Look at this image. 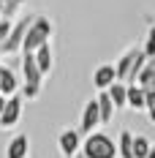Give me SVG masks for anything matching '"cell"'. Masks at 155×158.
<instances>
[{
    "mask_svg": "<svg viewBox=\"0 0 155 158\" xmlns=\"http://www.w3.org/2000/svg\"><path fill=\"white\" fill-rule=\"evenodd\" d=\"M82 153L87 158H117V142L109 136V134H101V131H95L90 134L84 144H82Z\"/></svg>",
    "mask_w": 155,
    "mask_h": 158,
    "instance_id": "cell-1",
    "label": "cell"
},
{
    "mask_svg": "<svg viewBox=\"0 0 155 158\" xmlns=\"http://www.w3.org/2000/svg\"><path fill=\"white\" fill-rule=\"evenodd\" d=\"M117 153H120V158H133V134L131 131H120Z\"/></svg>",
    "mask_w": 155,
    "mask_h": 158,
    "instance_id": "cell-18",
    "label": "cell"
},
{
    "mask_svg": "<svg viewBox=\"0 0 155 158\" xmlns=\"http://www.w3.org/2000/svg\"><path fill=\"white\" fill-rule=\"evenodd\" d=\"M147 114H150V123H155V106H153V109H147Z\"/></svg>",
    "mask_w": 155,
    "mask_h": 158,
    "instance_id": "cell-25",
    "label": "cell"
},
{
    "mask_svg": "<svg viewBox=\"0 0 155 158\" xmlns=\"http://www.w3.org/2000/svg\"><path fill=\"white\" fill-rule=\"evenodd\" d=\"M147 38H150V41H155V25L150 27V33H147Z\"/></svg>",
    "mask_w": 155,
    "mask_h": 158,
    "instance_id": "cell-24",
    "label": "cell"
},
{
    "mask_svg": "<svg viewBox=\"0 0 155 158\" xmlns=\"http://www.w3.org/2000/svg\"><path fill=\"white\" fill-rule=\"evenodd\" d=\"M27 6V0H3V8H0V19H11L14 22L19 11Z\"/></svg>",
    "mask_w": 155,
    "mask_h": 158,
    "instance_id": "cell-16",
    "label": "cell"
},
{
    "mask_svg": "<svg viewBox=\"0 0 155 158\" xmlns=\"http://www.w3.org/2000/svg\"><path fill=\"white\" fill-rule=\"evenodd\" d=\"M98 126H101V112H98V98H93V101H87V104H84V109H82L79 134L90 136V134H95V128H98Z\"/></svg>",
    "mask_w": 155,
    "mask_h": 158,
    "instance_id": "cell-6",
    "label": "cell"
},
{
    "mask_svg": "<svg viewBox=\"0 0 155 158\" xmlns=\"http://www.w3.org/2000/svg\"><path fill=\"white\" fill-rule=\"evenodd\" d=\"M141 55V47H128L120 55V60L114 63V71H117V82H125L131 85V77H133V65H136V57Z\"/></svg>",
    "mask_w": 155,
    "mask_h": 158,
    "instance_id": "cell-5",
    "label": "cell"
},
{
    "mask_svg": "<svg viewBox=\"0 0 155 158\" xmlns=\"http://www.w3.org/2000/svg\"><path fill=\"white\" fill-rule=\"evenodd\" d=\"M57 144H60V153L65 158L76 156V153H82V144H84V139H82V134H79L76 128H68V131H63L60 136H57Z\"/></svg>",
    "mask_w": 155,
    "mask_h": 158,
    "instance_id": "cell-7",
    "label": "cell"
},
{
    "mask_svg": "<svg viewBox=\"0 0 155 158\" xmlns=\"http://www.w3.org/2000/svg\"><path fill=\"white\" fill-rule=\"evenodd\" d=\"M0 8H3V0H0Z\"/></svg>",
    "mask_w": 155,
    "mask_h": 158,
    "instance_id": "cell-28",
    "label": "cell"
},
{
    "mask_svg": "<svg viewBox=\"0 0 155 158\" xmlns=\"http://www.w3.org/2000/svg\"><path fill=\"white\" fill-rule=\"evenodd\" d=\"M136 85H139L144 93H147V90H155V60H147L144 71H141L139 79H136Z\"/></svg>",
    "mask_w": 155,
    "mask_h": 158,
    "instance_id": "cell-15",
    "label": "cell"
},
{
    "mask_svg": "<svg viewBox=\"0 0 155 158\" xmlns=\"http://www.w3.org/2000/svg\"><path fill=\"white\" fill-rule=\"evenodd\" d=\"M22 74H25V98H38L41 95V82L44 74L38 71V63L33 55H22Z\"/></svg>",
    "mask_w": 155,
    "mask_h": 158,
    "instance_id": "cell-4",
    "label": "cell"
},
{
    "mask_svg": "<svg viewBox=\"0 0 155 158\" xmlns=\"http://www.w3.org/2000/svg\"><path fill=\"white\" fill-rule=\"evenodd\" d=\"M49 38H52V22H49L47 16H35L33 25H30V30H27L22 55H35L44 44H49Z\"/></svg>",
    "mask_w": 155,
    "mask_h": 158,
    "instance_id": "cell-2",
    "label": "cell"
},
{
    "mask_svg": "<svg viewBox=\"0 0 155 158\" xmlns=\"http://www.w3.org/2000/svg\"><path fill=\"white\" fill-rule=\"evenodd\" d=\"M98 112H101V126L112 123V117H114V104H112V98H109L106 90L98 93Z\"/></svg>",
    "mask_w": 155,
    "mask_h": 158,
    "instance_id": "cell-14",
    "label": "cell"
},
{
    "mask_svg": "<svg viewBox=\"0 0 155 158\" xmlns=\"http://www.w3.org/2000/svg\"><path fill=\"white\" fill-rule=\"evenodd\" d=\"M71 158H87V156H84V153H76V156H71Z\"/></svg>",
    "mask_w": 155,
    "mask_h": 158,
    "instance_id": "cell-27",
    "label": "cell"
},
{
    "mask_svg": "<svg viewBox=\"0 0 155 158\" xmlns=\"http://www.w3.org/2000/svg\"><path fill=\"white\" fill-rule=\"evenodd\" d=\"M147 158H155V144H153V150H150V156H147Z\"/></svg>",
    "mask_w": 155,
    "mask_h": 158,
    "instance_id": "cell-26",
    "label": "cell"
},
{
    "mask_svg": "<svg viewBox=\"0 0 155 158\" xmlns=\"http://www.w3.org/2000/svg\"><path fill=\"white\" fill-rule=\"evenodd\" d=\"M27 150H30V139L25 136V134H19L14 136L8 147H6V158H27Z\"/></svg>",
    "mask_w": 155,
    "mask_h": 158,
    "instance_id": "cell-11",
    "label": "cell"
},
{
    "mask_svg": "<svg viewBox=\"0 0 155 158\" xmlns=\"http://www.w3.org/2000/svg\"><path fill=\"white\" fill-rule=\"evenodd\" d=\"M144 106H147V109L155 106V90H147V93H144Z\"/></svg>",
    "mask_w": 155,
    "mask_h": 158,
    "instance_id": "cell-22",
    "label": "cell"
},
{
    "mask_svg": "<svg viewBox=\"0 0 155 158\" xmlns=\"http://www.w3.org/2000/svg\"><path fill=\"white\" fill-rule=\"evenodd\" d=\"M33 57H35V63H38V71H41L44 77H47L49 71L55 68V52H52V44H44V47H41L35 55H33Z\"/></svg>",
    "mask_w": 155,
    "mask_h": 158,
    "instance_id": "cell-12",
    "label": "cell"
},
{
    "mask_svg": "<svg viewBox=\"0 0 155 158\" xmlns=\"http://www.w3.org/2000/svg\"><path fill=\"white\" fill-rule=\"evenodd\" d=\"M11 27H14V22L11 19H0V47L6 44V38L11 35Z\"/></svg>",
    "mask_w": 155,
    "mask_h": 158,
    "instance_id": "cell-20",
    "label": "cell"
},
{
    "mask_svg": "<svg viewBox=\"0 0 155 158\" xmlns=\"http://www.w3.org/2000/svg\"><path fill=\"white\" fill-rule=\"evenodd\" d=\"M141 52L147 55V60H155V41L147 38V41H144V47H141Z\"/></svg>",
    "mask_w": 155,
    "mask_h": 158,
    "instance_id": "cell-21",
    "label": "cell"
},
{
    "mask_svg": "<svg viewBox=\"0 0 155 158\" xmlns=\"http://www.w3.org/2000/svg\"><path fill=\"white\" fill-rule=\"evenodd\" d=\"M19 90V79L11 68H6V65H0V95H6V98H11L16 95Z\"/></svg>",
    "mask_w": 155,
    "mask_h": 158,
    "instance_id": "cell-10",
    "label": "cell"
},
{
    "mask_svg": "<svg viewBox=\"0 0 155 158\" xmlns=\"http://www.w3.org/2000/svg\"><path fill=\"white\" fill-rule=\"evenodd\" d=\"M153 150V144L147 136H133V158H147Z\"/></svg>",
    "mask_w": 155,
    "mask_h": 158,
    "instance_id": "cell-19",
    "label": "cell"
},
{
    "mask_svg": "<svg viewBox=\"0 0 155 158\" xmlns=\"http://www.w3.org/2000/svg\"><path fill=\"white\" fill-rule=\"evenodd\" d=\"M33 19L35 16H19L14 22V27H11V35L6 38V44L0 47V55H16V52H22V47H25V38H27V30H30Z\"/></svg>",
    "mask_w": 155,
    "mask_h": 158,
    "instance_id": "cell-3",
    "label": "cell"
},
{
    "mask_svg": "<svg viewBox=\"0 0 155 158\" xmlns=\"http://www.w3.org/2000/svg\"><path fill=\"white\" fill-rule=\"evenodd\" d=\"M117 82V71H114V65H109V63H104V65H98L93 71V85L104 93V90H109L112 85Z\"/></svg>",
    "mask_w": 155,
    "mask_h": 158,
    "instance_id": "cell-9",
    "label": "cell"
},
{
    "mask_svg": "<svg viewBox=\"0 0 155 158\" xmlns=\"http://www.w3.org/2000/svg\"><path fill=\"white\" fill-rule=\"evenodd\" d=\"M106 93H109V98H112V104H114V109L128 106V85H125V82H114Z\"/></svg>",
    "mask_w": 155,
    "mask_h": 158,
    "instance_id": "cell-13",
    "label": "cell"
},
{
    "mask_svg": "<svg viewBox=\"0 0 155 158\" xmlns=\"http://www.w3.org/2000/svg\"><path fill=\"white\" fill-rule=\"evenodd\" d=\"M128 109H136V112L147 109L144 106V90L139 85H128Z\"/></svg>",
    "mask_w": 155,
    "mask_h": 158,
    "instance_id": "cell-17",
    "label": "cell"
},
{
    "mask_svg": "<svg viewBox=\"0 0 155 158\" xmlns=\"http://www.w3.org/2000/svg\"><path fill=\"white\" fill-rule=\"evenodd\" d=\"M6 101H8V98H6V95H0V117H3V109H6Z\"/></svg>",
    "mask_w": 155,
    "mask_h": 158,
    "instance_id": "cell-23",
    "label": "cell"
},
{
    "mask_svg": "<svg viewBox=\"0 0 155 158\" xmlns=\"http://www.w3.org/2000/svg\"><path fill=\"white\" fill-rule=\"evenodd\" d=\"M22 117V98L19 95H11L6 101V109H3V117H0V128H14Z\"/></svg>",
    "mask_w": 155,
    "mask_h": 158,
    "instance_id": "cell-8",
    "label": "cell"
}]
</instances>
